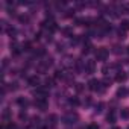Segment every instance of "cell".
Returning <instances> with one entry per match:
<instances>
[{"mask_svg":"<svg viewBox=\"0 0 129 129\" xmlns=\"http://www.w3.org/2000/svg\"><path fill=\"white\" fill-rule=\"evenodd\" d=\"M127 53H129V47H127Z\"/></svg>","mask_w":129,"mask_h":129,"instance_id":"obj_23","label":"cell"},{"mask_svg":"<svg viewBox=\"0 0 129 129\" xmlns=\"http://www.w3.org/2000/svg\"><path fill=\"white\" fill-rule=\"evenodd\" d=\"M114 129H120V127H114Z\"/></svg>","mask_w":129,"mask_h":129,"instance_id":"obj_22","label":"cell"},{"mask_svg":"<svg viewBox=\"0 0 129 129\" xmlns=\"http://www.w3.org/2000/svg\"><path fill=\"white\" fill-rule=\"evenodd\" d=\"M90 50H91V44H87V47L84 49V53H88Z\"/></svg>","mask_w":129,"mask_h":129,"instance_id":"obj_17","label":"cell"},{"mask_svg":"<svg viewBox=\"0 0 129 129\" xmlns=\"http://www.w3.org/2000/svg\"><path fill=\"white\" fill-rule=\"evenodd\" d=\"M99 85H100V82H99L97 79H91V81L88 82V88H90L91 91H97V90L100 88Z\"/></svg>","mask_w":129,"mask_h":129,"instance_id":"obj_4","label":"cell"},{"mask_svg":"<svg viewBox=\"0 0 129 129\" xmlns=\"http://www.w3.org/2000/svg\"><path fill=\"white\" fill-rule=\"evenodd\" d=\"M43 27L49 29L50 32H55V30H56V24H55V21H46V23L43 24Z\"/></svg>","mask_w":129,"mask_h":129,"instance_id":"obj_6","label":"cell"},{"mask_svg":"<svg viewBox=\"0 0 129 129\" xmlns=\"http://www.w3.org/2000/svg\"><path fill=\"white\" fill-rule=\"evenodd\" d=\"M29 47H30V44H29V43H24V44H23V50H30Z\"/></svg>","mask_w":129,"mask_h":129,"instance_id":"obj_16","label":"cell"},{"mask_svg":"<svg viewBox=\"0 0 129 129\" xmlns=\"http://www.w3.org/2000/svg\"><path fill=\"white\" fill-rule=\"evenodd\" d=\"M46 84H47V87H52V84H53V81H52V79H47V81H46Z\"/></svg>","mask_w":129,"mask_h":129,"instance_id":"obj_18","label":"cell"},{"mask_svg":"<svg viewBox=\"0 0 129 129\" xmlns=\"http://www.w3.org/2000/svg\"><path fill=\"white\" fill-rule=\"evenodd\" d=\"M127 129H129V127H127Z\"/></svg>","mask_w":129,"mask_h":129,"instance_id":"obj_24","label":"cell"},{"mask_svg":"<svg viewBox=\"0 0 129 129\" xmlns=\"http://www.w3.org/2000/svg\"><path fill=\"white\" fill-rule=\"evenodd\" d=\"M11 52H12L14 55H20V52H21V50L18 49V46H17V44H14V46H11Z\"/></svg>","mask_w":129,"mask_h":129,"instance_id":"obj_10","label":"cell"},{"mask_svg":"<svg viewBox=\"0 0 129 129\" xmlns=\"http://www.w3.org/2000/svg\"><path fill=\"white\" fill-rule=\"evenodd\" d=\"M121 29H123V30H129V21H127V20H124V21L121 23Z\"/></svg>","mask_w":129,"mask_h":129,"instance_id":"obj_13","label":"cell"},{"mask_svg":"<svg viewBox=\"0 0 129 129\" xmlns=\"http://www.w3.org/2000/svg\"><path fill=\"white\" fill-rule=\"evenodd\" d=\"M126 78H127V76L124 75V72H118V73H117V76H115V81H117V82H124V81H126Z\"/></svg>","mask_w":129,"mask_h":129,"instance_id":"obj_8","label":"cell"},{"mask_svg":"<svg viewBox=\"0 0 129 129\" xmlns=\"http://www.w3.org/2000/svg\"><path fill=\"white\" fill-rule=\"evenodd\" d=\"M20 21H27V17H23V15H21V17H20Z\"/></svg>","mask_w":129,"mask_h":129,"instance_id":"obj_20","label":"cell"},{"mask_svg":"<svg viewBox=\"0 0 129 129\" xmlns=\"http://www.w3.org/2000/svg\"><path fill=\"white\" fill-rule=\"evenodd\" d=\"M85 70H87V73H94V70H96L94 61H87L85 62Z\"/></svg>","mask_w":129,"mask_h":129,"instance_id":"obj_5","label":"cell"},{"mask_svg":"<svg viewBox=\"0 0 129 129\" xmlns=\"http://www.w3.org/2000/svg\"><path fill=\"white\" fill-rule=\"evenodd\" d=\"M70 102H72V103H73V105H78V103H79V102H78V100H76V99H72V100H70Z\"/></svg>","mask_w":129,"mask_h":129,"instance_id":"obj_21","label":"cell"},{"mask_svg":"<svg viewBox=\"0 0 129 129\" xmlns=\"http://www.w3.org/2000/svg\"><path fill=\"white\" fill-rule=\"evenodd\" d=\"M75 120H78V115L76 114H69L66 118H64V121H66V123H75Z\"/></svg>","mask_w":129,"mask_h":129,"instance_id":"obj_7","label":"cell"},{"mask_svg":"<svg viewBox=\"0 0 129 129\" xmlns=\"http://www.w3.org/2000/svg\"><path fill=\"white\" fill-rule=\"evenodd\" d=\"M87 129H99V126L97 124H94V123H91V124H88V127Z\"/></svg>","mask_w":129,"mask_h":129,"instance_id":"obj_15","label":"cell"},{"mask_svg":"<svg viewBox=\"0 0 129 129\" xmlns=\"http://www.w3.org/2000/svg\"><path fill=\"white\" fill-rule=\"evenodd\" d=\"M106 118H108V121H109V123H114V121H115V114H114V111H111V112L108 114V117H106Z\"/></svg>","mask_w":129,"mask_h":129,"instance_id":"obj_11","label":"cell"},{"mask_svg":"<svg viewBox=\"0 0 129 129\" xmlns=\"http://www.w3.org/2000/svg\"><path fill=\"white\" fill-rule=\"evenodd\" d=\"M47 94H49V90H47L46 87H38V88H37V91H35L37 99H46V97H47Z\"/></svg>","mask_w":129,"mask_h":129,"instance_id":"obj_2","label":"cell"},{"mask_svg":"<svg viewBox=\"0 0 129 129\" xmlns=\"http://www.w3.org/2000/svg\"><path fill=\"white\" fill-rule=\"evenodd\" d=\"M108 55H109V52H108V49H105V47H99V49L96 50V59H97V61H106Z\"/></svg>","mask_w":129,"mask_h":129,"instance_id":"obj_1","label":"cell"},{"mask_svg":"<svg viewBox=\"0 0 129 129\" xmlns=\"http://www.w3.org/2000/svg\"><path fill=\"white\" fill-rule=\"evenodd\" d=\"M120 114H121V117H123V118H129V109H127V108H123Z\"/></svg>","mask_w":129,"mask_h":129,"instance_id":"obj_12","label":"cell"},{"mask_svg":"<svg viewBox=\"0 0 129 129\" xmlns=\"http://www.w3.org/2000/svg\"><path fill=\"white\" fill-rule=\"evenodd\" d=\"M35 106L41 111H46L47 109V100L46 99H37L35 100Z\"/></svg>","mask_w":129,"mask_h":129,"instance_id":"obj_3","label":"cell"},{"mask_svg":"<svg viewBox=\"0 0 129 129\" xmlns=\"http://www.w3.org/2000/svg\"><path fill=\"white\" fill-rule=\"evenodd\" d=\"M29 85H32V87L40 85V78H38V76H32V78H29Z\"/></svg>","mask_w":129,"mask_h":129,"instance_id":"obj_9","label":"cell"},{"mask_svg":"<svg viewBox=\"0 0 129 129\" xmlns=\"http://www.w3.org/2000/svg\"><path fill=\"white\" fill-rule=\"evenodd\" d=\"M18 103H20V105H27V102L23 100V99H18Z\"/></svg>","mask_w":129,"mask_h":129,"instance_id":"obj_19","label":"cell"},{"mask_svg":"<svg viewBox=\"0 0 129 129\" xmlns=\"http://www.w3.org/2000/svg\"><path fill=\"white\" fill-rule=\"evenodd\" d=\"M124 94H126V90H124V88H120V90H118V91H117V96H118V97H120V96H121V97H123V96H124Z\"/></svg>","mask_w":129,"mask_h":129,"instance_id":"obj_14","label":"cell"}]
</instances>
